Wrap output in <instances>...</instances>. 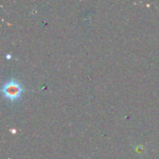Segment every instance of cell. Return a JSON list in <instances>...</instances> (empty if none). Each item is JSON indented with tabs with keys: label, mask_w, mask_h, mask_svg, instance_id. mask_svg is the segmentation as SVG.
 Wrapping results in <instances>:
<instances>
[{
	"label": "cell",
	"mask_w": 159,
	"mask_h": 159,
	"mask_svg": "<svg viewBox=\"0 0 159 159\" xmlns=\"http://www.w3.org/2000/svg\"><path fill=\"white\" fill-rule=\"evenodd\" d=\"M21 90H22L21 86L18 82H15V81L7 82V83H5V85L2 88L3 95L11 101L18 99L20 96Z\"/></svg>",
	"instance_id": "cell-1"
}]
</instances>
